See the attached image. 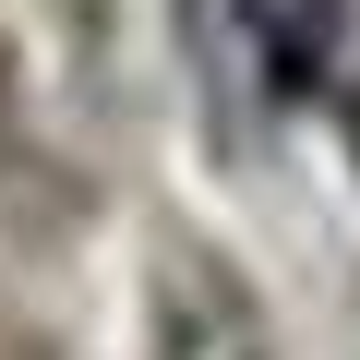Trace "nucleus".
I'll use <instances>...</instances> for the list:
<instances>
[{
	"mask_svg": "<svg viewBox=\"0 0 360 360\" xmlns=\"http://www.w3.org/2000/svg\"><path fill=\"white\" fill-rule=\"evenodd\" d=\"M156 360H276V336H264V312L240 300V276L168 264V288H156Z\"/></svg>",
	"mask_w": 360,
	"mask_h": 360,
	"instance_id": "1",
	"label": "nucleus"
}]
</instances>
